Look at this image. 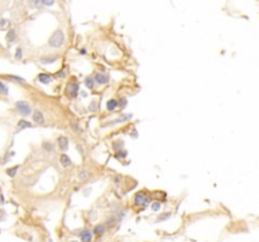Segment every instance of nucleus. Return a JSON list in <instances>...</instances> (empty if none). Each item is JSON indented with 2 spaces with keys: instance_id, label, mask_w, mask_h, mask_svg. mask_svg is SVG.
Wrapping results in <instances>:
<instances>
[{
  "instance_id": "1",
  "label": "nucleus",
  "mask_w": 259,
  "mask_h": 242,
  "mask_svg": "<svg viewBox=\"0 0 259 242\" xmlns=\"http://www.w3.org/2000/svg\"><path fill=\"white\" fill-rule=\"evenodd\" d=\"M65 43V34L61 29L56 30L53 34H52V37L49 38L48 40V44L51 47H53V48H60L62 44Z\"/></svg>"
},
{
  "instance_id": "2",
  "label": "nucleus",
  "mask_w": 259,
  "mask_h": 242,
  "mask_svg": "<svg viewBox=\"0 0 259 242\" xmlns=\"http://www.w3.org/2000/svg\"><path fill=\"white\" fill-rule=\"evenodd\" d=\"M150 199H149V196L145 192H138L137 194L134 196V203L135 206H139V207H147L149 204Z\"/></svg>"
},
{
  "instance_id": "3",
  "label": "nucleus",
  "mask_w": 259,
  "mask_h": 242,
  "mask_svg": "<svg viewBox=\"0 0 259 242\" xmlns=\"http://www.w3.org/2000/svg\"><path fill=\"white\" fill-rule=\"evenodd\" d=\"M78 91H80V85L77 82H70L66 87V95L71 99H75L77 97L78 95Z\"/></svg>"
},
{
  "instance_id": "4",
  "label": "nucleus",
  "mask_w": 259,
  "mask_h": 242,
  "mask_svg": "<svg viewBox=\"0 0 259 242\" xmlns=\"http://www.w3.org/2000/svg\"><path fill=\"white\" fill-rule=\"evenodd\" d=\"M15 107H17V110L19 111V114H22L23 116H28V115H30V112H32L29 104L25 102V101H18V102L15 104Z\"/></svg>"
},
{
  "instance_id": "5",
  "label": "nucleus",
  "mask_w": 259,
  "mask_h": 242,
  "mask_svg": "<svg viewBox=\"0 0 259 242\" xmlns=\"http://www.w3.org/2000/svg\"><path fill=\"white\" fill-rule=\"evenodd\" d=\"M132 117H133V115H132V114H124V115H120L118 119L113 120L111 122L104 124V126H113V125H116V124H120V122H125V121H129Z\"/></svg>"
},
{
  "instance_id": "6",
  "label": "nucleus",
  "mask_w": 259,
  "mask_h": 242,
  "mask_svg": "<svg viewBox=\"0 0 259 242\" xmlns=\"http://www.w3.org/2000/svg\"><path fill=\"white\" fill-rule=\"evenodd\" d=\"M95 80V83H99V85H106L109 82V76L105 75V73H101V72H97L94 77Z\"/></svg>"
},
{
  "instance_id": "7",
  "label": "nucleus",
  "mask_w": 259,
  "mask_h": 242,
  "mask_svg": "<svg viewBox=\"0 0 259 242\" xmlns=\"http://www.w3.org/2000/svg\"><path fill=\"white\" fill-rule=\"evenodd\" d=\"M78 236H80V238H81L82 242H91V241H92V231H90V229H84V231H81V232L78 233Z\"/></svg>"
},
{
  "instance_id": "8",
  "label": "nucleus",
  "mask_w": 259,
  "mask_h": 242,
  "mask_svg": "<svg viewBox=\"0 0 259 242\" xmlns=\"http://www.w3.org/2000/svg\"><path fill=\"white\" fill-rule=\"evenodd\" d=\"M57 141H58V147L62 152H66L68 149V139L66 136H60Z\"/></svg>"
},
{
  "instance_id": "9",
  "label": "nucleus",
  "mask_w": 259,
  "mask_h": 242,
  "mask_svg": "<svg viewBox=\"0 0 259 242\" xmlns=\"http://www.w3.org/2000/svg\"><path fill=\"white\" fill-rule=\"evenodd\" d=\"M38 81L43 85H48V83L52 82V77L48 73H39L38 75Z\"/></svg>"
},
{
  "instance_id": "10",
  "label": "nucleus",
  "mask_w": 259,
  "mask_h": 242,
  "mask_svg": "<svg viewBox=\"0 0 259 242\" xmlns=\"http://www.w3.org/2000/svg\"><path fill=\"white\" fill-rule=\"evenodd\" d=\"M105 229H106L105 224H96V226H95V228H94V231H92V234H96V236H102L104 233H105Z\"/></svg>"
},
{
  "instance_id": "11",
  "label": "nucleus",
  "mask_w": 259,
  "mask_h": 242,
  "mask_svg": "<svg viewBox=\"0 0 259 242\" xmlns=\"http://www.w3.org/2000/svg\"><path fill=\"white\" fill-rule=\"evenodd\" d=\"M33 120L37 122V124H44V117H43V114L39 111V110H35L33 112Z\"/></svg>"
},
{
  "instance_id": "12",
  "label": "nucleus",
  "mask_w": 259,
  "mask_h": 242,
  "mask_svg": "<svg viewBox=\"0 0 259 242\" xmlns=\"http://www.w3.org/2000/svg\"><path fill=\"white\" fill-rule=\"evenodd\" d=\"M32 126H33L32 122H28L25 120H20L17 125V129H18V131H22L23 129H28V127H32Z\"/></svg>"
},
{
  "instance_id": "13",
  "label": "nucleus",
  "mask_w": 259,
  "mask_h": 242,
  "mask_svg": "<svg viewBox=\"0 0 259 242\" xmlns=\"http://www.w3.org/2000/svg\"><path fill=\"white\" fill-rule=\"evenodd\" d=\"M60 160H61V164H62L63 167H70V165L72 164L71 158H70L68 155H66V154H62L61 158H60Z\"/></svg>"
},
{
  "instance_id": "14",
  "label": "nucleus",
  "mask_w": 259,
  "mask_h": 242,
  "mask_svg": "<svg viewBox=\"0 0 259 242\" xmlns=\"http://www.w3.org/2000/svg\"><path fill=\"white\" fill-rule=\"evenodd\" d=\"M116 107H118V101H116V100L111 99V100H109V101L106 102V109H108L109 111H114Z\"/></svg>"
},
{
  "instance_id": "15",
  "label": "nucleus",
  "mask_w": 259,
  "mask_h": 242,
  "mask_svg": "<svg viewBox=\"0 0 259 242\" xmlns=\"http://www.w3.org/2000/svg\"><path fill=\"white\" fill-rule=\"evenodd\" d=\"M171 212H166V213H162V214H159L158 217H157V219H155V222H165V221H167L168 218H171Z\"/></svg>"
},
{
  "instance_id": "16",
  "label": "nucleus",
  "mask_w": 259,
  "mask_h": 242,
  "mask_svg": "<svg viewBox=\"0 0 259 242\" xmlns=\"http://www.w3.org/2000/svg\"><path fill=\"white\" fill-rule=\"evenodd\" d=\"M15 38H17L15 30H14V29L8 30V34H7V40H8L9 43H12V42H14V40H15Z\"/></svg>"
},
{
  "instance_id": "17",
  "label": "nucleus",
  "mask_w": 259,
  "mask_h": 242,
  "mask_svg": "<svg viewBox=\"0 0 259 242\" xmlns=\"http://www.w3.org/2000/svg\"><path fill=\"white\" fill-rule=\"evenodd\" d=\"M85 85H86V87H87V88L92 90V88H94V86H95V80H94L92 77H87V78L85 80Z\"/></svg>"
},
{
  "instance_id": "18",
  "label": "nucleus",
  "mask_w": 259,
  "mask_h": 242,
  "mask_svg": "<svg viewBox=\"0 0 259 242\" xmlns=\"http://www.w3.org/2000/svg\"><path fill=\"white\" fill-rule=\"evenodd\" d=\"M42 147H43V149L46 150V152H48V153H52V152H53V145H52L51 142H43V145H42Z\"/></svg>"
},
{
  "instance_id": "19",
  "label": "nucleus",
  "mask_w": 259,
  "mask_h": 242,
  "mask_svg": "<svg viewBox=\"0 0 259 242\" xmlns=\"http://www.w3.org/2000/svg\"><path fill=\"white\" fill-rule=\"evenodd\" d=\"M18 169H19V165H15V167H13V168H10V169H8V170H7V174H8L9 177H14V175L17 174V172H18Z\"/></svg>"
},
{
  "instance_id": "20",
  "label": "nucleus",
  "mask_w": 259,
  "mask_h": 242,
  "mask_svg": "<svg viewBox=\"0 0 259 242\" xmlns=\"http://www.w3.org/2000/svg\"><path fill=\"white\" fill-rule=\"evenodd\" d=\"M123 147H124V141H123V140H118V141H114V142H113V148H114L115 150L121 149Z\"/></svg>"
},
{
  "instance_id": "21",
  "label": "nucleus",
  "mask_w": 259,
  "mask_h": 242,
  "mask_svg": "<svg viewBox=\"0 0 259 242\" xmlns=\"http://www.w3.org/2000/svg\"><path fill=\"white\" fill-rule=\"evenodd\" d=\"M127 155H128V152L123 149V150H118V153L115 154V158H116V159H123V158H125Z\"/></svg>"
},
{
  "instance_id": "22",
  "label": "nucleus",
  "mask_w": 259,
  "mask_h": 242,
  "mask_svg": "<svg viewBox=\"0 0 259 242\" xmlns=\"http://www.w3.org/2000/svg\"><path fill=\"white\" fill-rule=\"evenodd\" d=\"M161 207H162V204H161L159 202H153L152 206H150L152 211H154V212H158V211L161 209Z\"/></svg>"
},
{
  "instance_id": "23",
  "label": "nucleus",
  "mask_w": 259,
  "mask_h": 242,
  "mask_svg": "<svg viewBox=\"0 0 259 242\" xmlns=\"http://www.w3.org/2000/svg\"><path fill=\"white\" fill-rule=\"evenodd\" d=\"M8 92H9V90H8V87L0 81V93L2 95H8Z\"/></svg>"
},
{
  "instance_id": "24",
  "label": "nucleus",
  "mask_w": 259,
  "mask_h": 242,
  "mask_svg": "<svg viewBox=\"0 0 259 242\" xmlns=\"http://www.w3.org/2000/svg\"><path fill=\"white\" fill-rule=\"evenodd\" d=\"M115 224H116V218L111 217V218H109V219H108V222H106V226H105V227L111 228V227H114Z\"/></svg>"
},
{
  "instance_id": "25",
  "label": "nucleus",
  "mask_w": 259,
  "mask_h": 242,
  "mask_svg": "<svg viewBox=\"0 0 259 242\" xmlns=\"http://www.w3.org/2000/svg\"><path fill=\"white\" fill-rule=\"evenodd\" d=\"M70 124H71V127L73 129V131H75V132H82V129H81V127H80V126H78L75 121H71Z\"/></svg>"
},
{
  "instance_id": "26",
  "label": "nucleus",
  "mask_w": 259,
  "mask_h": 242,
  "mask_svg": "<svg viewBox=\"0 0 259 242\" xmlns=\"http://www.w3.org/2000/svg\"><path fill=\"white\" fill-rule=\"evenodd\" d=\"M89 177V172L87 170H81V172H78V179H81V180H84V179H86Z\"/></svg>"
},
{
  "instance_id": "27",
  "label": "nucleus",
  "mask_w": 259,
  "mask_h": 242,
  "mask_svg": "<svg viewBox=\"0 0 259 242\" xmlns=\"http://www.w3.org/2000/svg\"><path fill=\"white\" fill-rule=\"evenodd\" d=\"M56 59H57L56 57H53V58H42L40 62H42L43 64H47V63H53Z\"/></svg>"
},
{
  "instance_id": "28",
  "label": "nucleus",
  "mask_w": 259,
  "mask_h": 242,
  "mask_svg": "<svg viewBox=\"0 0 259 242\" xmlns=\"http://www.w3.org/2000/svg\"><path fill=\"white\" fill-rule=\"evenodd\" d=\"M23 54H22V48H17V52H15V59H22Z\"/></svg>"
},
{
  "instance_id": "29",
  "label": "nucleus",
  "mask_w": 259,
  "mask_h": 242,
  "mask_svg": "<svg viewBox=\"0 0 259 242\" xmlns=\"http://www.w3.org/2000/svg\"><path fill=\"white\" fill-rule=\"evenodd\" d=\"M96 107H97V104H96V101H92V102H91V105L89 106V111L94 112V111H96Z\"/></svg>"
},
{
  "instance_id": "30",
  "label": "nucleus",
  "mask_w": 259,
  "mask_h": 242,
  "mask_svg": "<svg viewBox=\"0 0 259 242\" xmlns=\"http://www.w3.org/2000/svg\"><path fill=\"white\" fill-rule=\"evenodd\" d=\"M118 105H119L120 107H125V106H127V99H125V97H121V99L119 100Z\"/></svg>"
},
{
  "instance_id": "31",
  "label": "nucleus",
  "mask_w": 259,
  "mask_h": 242,
  "mask_svg": "<svg viewBox=\"0 0 259 242\" xmlns=\"http://www.w3.org/2000/svg\"><path fill=\"white\" fill-rule=\"evenodd\" d=\"M8 25H9V20L2 19V22H0V28H7Z\"/></svg>"
},
{
  "instance_id": "32",
  "label": "nucleus",
  "mask_w": 259,
  "mask_h": 242,
  "mask_svg": "<svg viewBox=\"0 0 259 242\" xmlns=\"http://www.w3.org/2000/svg\"><path fill=\"white\" fill-rule=\"evenodd\" d=\"M10 78H13V80H15L17 82H20V83H24L25 81H24V78H22V77H17V76H9Z\"/></svg>"
},
{
  "instance_id": "33",
  "label": "nucleus",
  "mask_w": 259,
  "mask_h": 242,
  "mask_svg": "<svg viewBox=\"0 0 259 242\" xmlns=\"http://www.w3.org/2000/svg\"><path fill=\"white\" fill-rule=\"evenodd\" d=\"M40 4L47 5V7H51V5H53V4H55V2H40Z\"/></svg>"
},
{
  "instance_id": "34",
  "label": "nucleus",
  "mask_w": 259,
  "mask_h": 242,
  "mask_svg": "<svg viewBox=\"0 0 259 242\" xmlns=\"http://www.w3.org/2000/svg\"><path fill=\"white\" fill-rule=\"evenodd\" d=\"M56 77H61V78H62V77H65V72H63V71H61L60 73H57V75H56Z\"/></svg>"
},
{
  "instance_id": "35",
  "label": "nucleus",
  "mask_w": 259,
  "mask_h": 242,
  "mask_svg": "<svg viewBox=\"0 0 259 242\" xmlns=\"http://www.w3.org/2000/svg\"><path fill=\"white\" fill-rule=\"evenodd\" d=\"M3 218H4V212H3V211H0V222L3 221Z\"/></svg>"
},
{
  "instance_id": "36",
  "label": "nucleus",
  "mask_w": 259,
  "mask_h": 242,
  "mask_svg": "<svg viewBox=\"0 0 259 242\" xmlns=\"http://www.w3.org/2000/svg\"><path fill=\"white\" fill-rule=\"evenodd\" d=\"M80 53H81L82 56H84V54H86V49H81V51H80Z\"/></svg>"
},
{
  "instance_id": "37",
  "label": "nucleus",
  "mask_w": 259,
  "mask_h": 242,
  "mask_svg": "<svg viewBox=\"0 0 259 242\" xmlns=\"http://www.w3.org/2000/svg\"><path fill=\"white\" fill-rule=\"evenodd\" d=\"M115 183H116V184H118V183H120V177H119V178H118V177L115 178Z\"/></svg>"
},
{
  "instance_id": "38",
  "label": "nucleus",
  "mask_w": 259,
  "mask_h": 242,
  "mask_svg": "<svg viewBox=\"0 0 259 242\" xmlns=\"http://www.w3.org/2000/svg\"><path fill=\"white\" fill-rule=\"evenodd\" d=\"M70 242H77V241H70Z\"/></svg>"
}]
</instances>
